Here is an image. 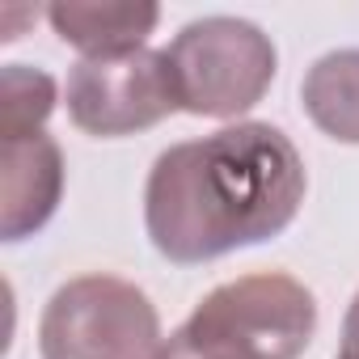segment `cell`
I'll return each instance as SVG.
<instances>
[{
  "label": "cell",
  "instance_id": "1",
  "mask_svg": "<svg viewBox=\"0 0 359 359\" xmlns=\"http://www.w3.org/2000/svg\"><path fill=\"white\" fill-rule=\"evenodd\" d=\"M309 191L296 144L271 123H233L165 148L144 182V229L161 258L199 266L279 237Z\"/></svg>",
  "mask_w": 359,
  "mask_h": 359
},
{
  "label": "cell",
  "instance_id": "2",
  "mask_svg": "<svg viewBox=\"0 0 359 359\" xmlns=\"http://www.w3.org/2000/svg\"><path fill=\"white\" fill-rule=\"evenodd\" d=\"M313 334V292L283 271H262L208 292L156 359H300Z\"/></svg>",
  "mask_w": 359,
  "mask_h": 359
},
{
  "label": "cell",
  "instance_id": "3",
  "mask_svg": "<svg viewBox=\"0 0 359 359\" xmlns=\"http://www.w3.org/2000/svg\"><path fill=\"white\" fill-rule=\"evenodd\" d=\"M177 102L199 118H237L254 110L279 68L271 34L245 18H199L165 47Z\"/></svg>",
  "mask_w": 359,
  "mask_h": 359
},
{
  "label": "cell",
  "instance_id": "4",
  "mask_svg": "<svg viewBox=\"0 0 359 359\" xmlns=\"http://www.w3.org/2000/svg\"><path fill=\"white\" fill-rule=\"evenodd\" d=\"M156 304L118 275L68 279L43 309V359H156L161 351Z\"/></svg>",
  "mask_w": 359,
  "mask_h": 359
},
{
  "label": "cell",
  "instance_id": "5",
  "mask_svg": "<svg viewBox=\"0 0 359 359\" xmlns=\"http://www.w3.org/2000/svg\"><path fill=\"white\" fill-rule=\"evenodd\" d=\"M68 118L97 140H118L156 127L173 110H182L165 51H127L76 60L64 85Z\"/></svg>",
  "mask_w": 359,
  "mask_h": 359
},
{
  "label": "cell",
  "instance_id": "6",
  "mask_svg": "<svg viewBox=\"0 0 359 359\" xmlns=\"http://www.w3.org/2000/svg\"><path fill=\"white\" fill-rule=\"evenodd\" d=\"M64 199V152L39 131L26 140H0V241H26L47 229Z\"/></svg>",
  "mask_w": 359,
  "mask_h": 359
},
{
  "label": "cell",
  "instance_id": "7",
  "mask_svg": "<svg viewBox=\"0 0 359 359\" xmlns=\"http://www.w3.org/2000/svg\"><path fill=\"white\" fill-rule=\"evenodd\" d=\"M51 30L81 51V60L144 51L148 34L161 22V9L148 0H55L47 9Z\"/></svg>",
  "mask_w": 359,
  "mask_h": 359
},
{
  "label": "cell",
  "instance_id": "8",
  "mask_svg": "<svg viewBox=\"0 0 359 359\" xmlns=\"http://www.w3.org/2000/svg\"><path fill=\"white\" fill-rule=\"evenodd\" d=\"M300 102L321 135L359 144V47L321 55L300 81Z\"/></svg>",
  "mask_w": 359,
  "mask_h": 359
},
{
  "label": "cell",
  "instance_id": "9",
  "mask_svg": "<svg viewBox=\"0 0 359 359\" xmlns=\"http://www.w3.org/2000/svg\"><path fill=\"white\" fill-rule=\"evenodd\" d=\"M60 102L55 76L30 64L0 68V140H26L39 135Z\"/></svg>",
  "mask_w": 359,
  "mask_h": 359
},
{
  "label": "cell",
  "instance_id": "10",
  "mask_svg": "<svg viewBox=\"0 0 359 359\" xmlns=\"http://www.w3.org/2000/svg\"><path fill=\"white\" fill-rule=\"evenodd\" d=\"M334 359H359V292H355V300L342 317V346H338Z\"/></svg>",
  "mask_w": 359,
  "mask_h": 359
}]
</instances>
